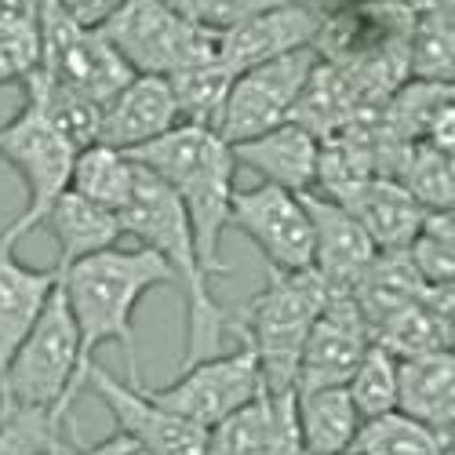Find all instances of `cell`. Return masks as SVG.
Here are the masks:
<instances>
[{"label":"cell","mask_w":455,"mask_h":455,"mask_svg":"<svg viewBox=\"0 0 455 455\" xmlns=\"http://www.w3.org/2000/svg\"><path fill=\"white\" fill-rule=\"evenodd\" d=\"M77 324H73L62 281H55L48 302L36 314L29 335L19 343L15 357L0 375V401L52 411L59 423H69V408L77 401Z\"/></svg>","instance_id":"5"},{"label":"cell","mask_w":455,"mask_h":455,"mask_svg":"<svg viewBox=\"0 0 455 455\" xmlns=\"http://www.w3.org/2000/svg\"><path fill=\"white\" fill-rule=\"evenodd\" d=\"M343 387L361 419L394 411L397 408V357L387 354L379 343H368V350L361 354V361L354 364Z\"/></svg>","instance_id":"32"},{"label":"cell","mask_w":455,"mask_h":455,"mask_svg":"<svg viewBox=\"0 0 455 455\" xmlns=\"http://www.w3.org/2000/svg\"><path fill=\"white\" fill-rule=\"evenodd\" d=\"M321 12L307 0H284L267 12H259L230 29L219 33V62L241 73L248 66L270 62L277 55L299 52V48H314L317 29H321Z\"/></svg>","instance_id":"14"},{"label":"cell","mask_w":455,"mask_h":455,"mask_svg":"<svg viewBox=\"0 0 455 455\" xmlns=\"http://www.w3.org/2000/svg\"><path fill=\"white\" fill-rule=\"evenodd\" d=\"M41 69L99 106L135 77L99 29L73 22L55 0H41Z\"/></svg>","instance_id":"9"},{"label":"cell","mask_w":455,"mask_h":455,"mask_svg":"<svg viewBox=\"0 0 455 455\" xmlns=\"http://www.w3.org/2000/svg\"><path fill=\"white\" fill-rule=\"evenodd\" d=\"M26 95L44 109V117L69 139L73 149H84L99 139V102H92L88 95L81 92H73L59 81H52L44 69H33L29 77L22 81Z\"/></svg>","instance_id":"28"},{"label":"cell","mask_w":455,"mask_h":455,"mask_svg":"<svg viewBox=\"0 0 455 455\" xmlns=\"http://www.w3.org/2000/svg\"><path fill=\"white\" fill-rule=\"evenodd\" d=\"M179 121V106L168 88V77H149V73H135V77L102 102L99 109V139L113 149H139L149 139L172 132Z\"/></svg>","instance_id":"17"},{"label":"cell","mask_w":455,"mask_h":455,"mask_svg":"<svg viewBox=\"0 0 455 455\" xmlns=\"http://www.w3.org/2000/svg\"><path fill=\"white\" fill-rule=\"evenodd\" d=\"M146 390V387H142ZM262 390V371L251 343H244L234 354H215L201 357L194 364H182V371L161 390H146L157 404L182 415V419L197 427H215L230 411L248 404Z\"/></svg>","instance_id":"10"},{"label":"cell","mask_w":455,"mask_h":455,"mask_svg":"<svg viewBox=\"0 0 455 455\" xmlns=\"http://www.w3.org/2000/svg\"><path fill=\"white\" fill-rule=\"evenodd\" d=\"M55 4H59L73 22L99 29L113 12H117V8L124 4V0H55Z\"/></svg>","instance_id":"36"},{"label":"cell","mask_w":455,"mask_h":455,"mask_svg":"<svg viewBox=\"0 0 455 455\" xmlns=\"http://www.w3.org/2000/svg\"><path fill=\"white\" fill-rule=\"evenodd\" d=\"M234 164H244L262 182L307 194L317 186V161H321V139L310 135L302 124L284 121L262 135H251L244 142L230 146Z\"/></svg>","instance_id":"18"},{"label":"cell","mask_w":455,"mask_h":455,"mask_svg":"<svg viewBox=\"0 0 455 455\" xmlns=\"http://www.w3.org/2000/svg\"><path fill=\"white\" fill-rule=\"evenodd\" d=\"M230 226L259 248V255L267 259V270H314V234L302 194L270 182H259L255 189H234Z\"/></svg>","instance_id":"11"},{"label":"cell","mask_w":455,"mask_h":455,"mask_svg":"<svg viewBox=\"0 0 455 455\" xmlns=\"http://www.w3.org/2000/svg\"><path fill=\"white\" fill-rule=\"evenodd\" d=\"M66 455H149V451H146L139 441H132L128 434L117 430L113 437H106V441H99V444H88V448H84V444H73Z\"/></svg>","instance_id":"37"},{"label":"cell","mask_w":455,"mask_h":455,"mask_svg":"<svg viewBox=\"0 0 455 455\" xmlns=\"http://www.w3.org/2000/svg\"><path fill=\"white\" fill-rule=\"evenodd\" d=\"M99 33L113 44L132 73L168 77L182 66L219 59V33L186 19L157 0H124Z\"/></svg>","instance_id":"6"},{"label":"cell","mask_w":455,"mask_h":455,"mask_svg":"<svg viewBox=\"0 0 455 455\" xmlns=\"http://www.w3.org/2000/svg\"><path fill=\"white\" fill-rule=\"evenodd\" d=\"M331 201H339L361 222V230L371 237V244L379 251L408 248V241L419 234V226L427 219V212L415 204V197L390 175H368V179L347 186L343 194H335Z\"/></svg>","instance_id":"19"},{"label":"cell","mask_w":455,"mask_h":455,"mask_svg":"<svg viewBox=\"0 0 455 455\" xmlns=\"http://www.w3.org/2000/svg\"><path fill=\"white\" fill-rule=\"evenodd\" d=\"M230 81H234V73L226 69L219 59L197 62V66H182V69L168 73V88H172L175 106H179V121L215 132L226 92H230Z\"/></svg>","instance_id":"30"},{"label":"cell","mask_w":455,"mask_h":455,"mask_svg":"<svg viewBox=\"0 0 455 455\" xmlns=\"http://www.w3.org/2000/svg\"><path fill=\"white\" fill-rule=\"evenodd\" d=\"M455 88L448 81H401L387 99L383 109H379V121H383V132L394 142H423L427 132L434 128V121L451 102Z\"/></svg>","instance_id":"26"},{"label":"cell","mask_w":455,"mask_h":455,"mask_svg":"<svg viewBox=\"0 0 455 455\" xmlns=\"http://www.w3.org/2000/svg\"><path fill=\"white\" fill-rule=\"evenodd\" d=\"M41 69V19H0V84H22Z\"/></svg>","instance_id":"34"},{"label":"cell","mask_w":455,"mask_h":455,"mask_svg":"<svg viewBox=\"0 0 455 455\" xmlns=\"http://www.w3.org/2000/svg\"><path fill=\"white\" fill-rule=\"evenodd\" d=\"M77 149L69 139L44 117V109L26 95V106L8 124H0V161H8L19 179L26 182V208L15 215V222L0 234V244L15 248L29 230L41 226L48 208L62 189H69V172Z\"/></svg>","instance_id":"7"},{"label":"cell","mask_w":455,"mask_h":455,"mask_svg":"<svg viewBox=\"0 0 455 455\" xmlns=\"http://www.w3.org/2000/svg\"><path fill=\"white\" fill-rule=\"evenodd\" d=\"M371 343L368 321L361 317L354 295L331 291L324 310L317 314L307 343L299 354V383L295 390H314V387H343L354 364Z\"/></svg>","instance_id":"13"},{"label":"cell","mask_w":455,"mask_h":455,"mask_svg":"<svg viewBox=\"0 0 455 455\" xmlns=\"http://www.w3.org/2000/svg\"><path fill=\"white\" fill-rule=\"evenodd\" d=\"M397 411L437 434L455 427V354L434 350L397 361Z\"/></svg>","instance_id":"20"},{"label":"cell","mask_w":455,"mask_h":455,"mask_svg":"<svg viewBox=\"0 0 455 455\" xmlns=\"http://www.w3.org/2000/svg\"><path fill=\"white\" fill-rule=\"evenodd\" d=\"M302 204H307L310 234H314V270L324 277V284L331 291L350 295L354 284L371 267L379 248L361 230V222L339 201L307 189V194H302Z\"/></svg>","instance_id":"15"},{"label":"cell","mask_w":455,"mask_h":455,"mask_svg":"<svg viewBox=\"0 0 455 455\" xmlns=\"http://www.w3.org/2000/svg\"><path fill=\"white\" fill-rule=\"evenodd\" d=\"M135 182H139V164L124 154V149H113L106 142H92V146L77 149V157H73L69 189L102 204V208H109V212H121L128 204Z\"/></svg>","instance_id":"25"},{"label":"cell","mask_w":455,"mask_h":455,"mask_svg":"<svg viewBox=\"0 0 455 455\" xmlns=\"http://www.w3.org/2000/svg\"><path fill=\"white\" fill-rule=\"evenodd\" d=\"M84 387H92L95 397L109 408L117 430L139 441L149 455H208V430L157 404L142 390V383L121 387V379H113L106 368L92 364Z\"/></svg>","instance_id":"12"},{"label":"cell","mask_w":455,"mask_h":455,"mask_svg":"<svg viewBox=\"0 0 455 455\" xmlns=\"http://www.w3.org/2000/svg\"><path fill=\"white\" fill-rule=\"evenodd\" d=\"M314 4L321 15H331V12H347V8H361V4H375V0H307Z\"/></svg>","instance_id":"39"},{"label":"cell","mask_w":455,"mask_h":455,"mask_svg":"<svg viewBox=\"0 0 455 455\" xmlns=\"http://www.w3.org/2000/svg\"><path fill=\"white\" fill-rule=\"evenodd\" d=\"M331 299V288L317 270H299L281 274L270 270L267 288H262L248 307L237 310V335L248 339L259 371H262V390L288 397L299 383V354L302 343Z\"/></svg>","instance_id":"4"},{"label":"cell","mask_w":455,"mask_h":455,"mask_svg":"<svg viewBox=\"0 0 455 455\" xmlns=\"http://www.w3.org/2000/svg\"><path fill=\"white\" fill-rule=\"evenodd\" d=\"M274 4H284V0H189V8H186V19H194L215 33L222 29H230L259 12H267Z\"/></svg>","instance_id":"35"},{"label":"cell","mask_w":455,"mask_h":455,"mask_svg":"<svg viewBox=\"0 0 455 455\" xmlns=\"http://www.w3.org/2000/svg\"><path fill=\"white\" fill-rule=\"evenodd\" d=\"M59 270H33L15 255V248L0 244V375L15 357L19 343L29 335L36 314L48 302Z\"/></svg>","instance_id":"21"},{"label":"cell","mask_w":455,"mask_h":455,"mask_svg":"<svg viewBox=\"0 0 455 455\" xmlns=\"http://www.w3.org/2000/svg\"><path fill=\"white\" fill-rule=\"evenodd\" d=\"M350 451L357 455H451V434H437L394 408L387 415L361 419V430Z\"/></svg>","instance_id":"29"},{"label":"cell","mask_w":455,"mask_h":455,"mask_svg":"<svg viewBox=\"0 0 455 455\" xmlns=\"http://www.w3.org/2000/svg\"><path fill=\"white\" fill-rule=\"evenodd\" d=\"M62 427L52 411L0 401V455H66L77 441Z\"/></svg>","instance_id":"31"},{"label":"cell","mask_w":455,"mask_h":455,"mask_svg":"<svg viewBox=\"0 0 455 455\" xmlns=\"http://www.w3.org/2000/svg\"><path fill=\"white\" fill-rule=\"evenodd\" d=\"M295 430H299L302 455H335L354 448L361 415L347 387L295 390Z\"/></svg>","instance_id":"23"},{"label":"cell","mask_w":455,"mask_h":455,"mask_svg":"<svg viewBox=\"0 0 455 455\" xmlns=\"http://www.w3.org/2000/svg\"><path fill=\"white\" fill-rule=\"evenodd\" d=\"M41 226H48L55 244H59L55 270L73 267V262L92 255V251L113 248L124 237L117 212H109V208H102V204H95L81 194H73V189H62V194L55 197V204L48 208Z\"/></svg>","instance_id":"22"},{"label":"cell","mask_w":455,"mask_h":455,"mask_svg":"<svg viewBox=\"0 0 455 455\" xmlns=\"http://www.w3.org/2000/svg\"><path fill=\"white\" fill-rule=\"evenodd\" d=\"M0 19H41V0H0Z\"/></svg>","instance_id":"38"},{"label":"cell","mask_w":455,"mask_h":455,"mask_svg":"<svg viewBox=\"0 0 455 455\" xmlns=\"http://www.w3.org/2000/svg\"><path fill=\"white\" fill-rule=\"evenodd\" d=\"M128 157L142 164L149 175H157L179 197L189 230H194L197 259L208 277L226 274L219 255L222 234L230 230V197H234V154L230 142H222L212 128L175 124L172 132L149 139L139 149H128Z\"/></svg>","instance_id":"2"},{"label":"cell","mask_w":455,"mask_h":455,"mask_svg":"<svg viewBox=\"0 0 455 455\" xmlns=\"http://www.w3.org/2000/svg\"><path fill=\"white\" fill-rule=\"evenodd\" d=\"M335 455H357V451H335Z\"/></svg>","instance_id":"41"},{"label":"cell","mask_w":455,"mask_h":455,"mask_svg":"<svg viewBox=\"0 0 455 455\" xmlns=\"http://www.w3.org/2000/svg\"><path fill=\"white\" fill-rule=\"evenodd\" d=\"M411 270L427 284H451L455 281V226L451 212H427L419 234L401 248Z\"/></svg>","instance_id":"33"},{"label":"cell","mask_w":455,"mask_h":455,"mask_svg":"<svg viewBox=\"0 0 455 455\" xmlns=\"http://www.w3.org/2000/svg\"><path fill=\"white\" fill-rule=\"evenodd\" d=\"M117 219H121V230L128 237H135L142 248L157 251L168 262L175 284H182L186 310H189V324H186L189 343H186L182 364L222 354V331L241 328L237 310L219 307V299L212 295V277L201 270L194 230H189V219H186L179 197L157 175H149L139 164V182L132 189L128 204L117 212Z\"/></svg>","instance_id":"3"},{"label":"cell","mask_w":455,"mask_h":455,"mask_svg":"<svg viewBox=\"0 0 455 455\" xmlns=\"http://www.w3.org/2000/svg\"><path fill=\"white\" fill-rule=\"evenodd\" d=\"M66 302L73 324H77V347H81V364H77V387L84 390L88 368L95 364V354L106 343L124 347L128 357V383L139 387V354H135V307L164 284H175L168 262L149 251V248H102L73 267L59 270Z\"/></svg>","instance_id":"1"},{"label":"cell","mask_w":455,"mask_h":455,"mask_svg":"<svg viewBox=\"0 0 455 455\" xmlns=\"http://www.w3.org/2000/svg\"><path fill=\"white\" fill-rule=\"evenodd\" d=\"M390 179H397L423 212H451L455 204L451 154H441L430 142H404L394 154Z\"/></svg>","instance_id":"27"},{"label":"cell","mask_w":455,"mask_h":455,"mask_svg":"<svg viewBox=\"0 0 455 455\" xmlns=\"http://www.w3.org/2000/svg\"><path fill=\"white\" fill-rule=\"evenodd\" d=\"M208 455H302L295 430V394L259 390L248 404L208 427Z\"/></svg>","instance_id":"16"},{"label":"cell","mask_w":455,"mask_h":455,"mask_svg":"<svg viewBox=\"0 0 455 455\" xmlns=\"http://www.w3.org/2000/svg\"><path fill=\"white\" fill-rule=\"evenodd\" d=\"M157 4H164V8H172V12H179V15H186L189 0H157Z\"/></svg>","instance_id":"40"},{"label":"cell","mask_w":455,"mask_h":455,"mask_svg":"<svg viewBox=\"0 0 455 455\" xmlns=\"http://www.w3.org/2000/svg\"><path fill=\"white\" fill-rule=\"evenodd\" d=\"M404 66L415 81H448L455 73V26H451V0L415 8L411 29L404 41Z\"/></svg>","instance_id":"24"},{"label":"cell","mask_w":455,"mask_h":455,"mask_svg":"<svg viewBox=\"0 0 455 455\" xmlns=\"http://www.w3.org/2000/svg\"><path fill=\"white\" fill-rule=\"evenodd\" d=\"M314 66H317V52L299 48V52H288L270 62H259V66L234 73L215 135L234 146V142H244L251 135H262L291 121V109Z\"/></svg>","instance_id":"8"}]
</instances>
